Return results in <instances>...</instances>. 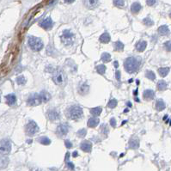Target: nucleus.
I'll list each match as a JSON object with an SVG mask.
<instances>
[{
    "instance_id": "1",
    "label": "nucleus",
    "mask_w": 171,
    "mask_h": 171,
    "mask_svg": "<svg viewBox=\"0 0 171 171\" xmlns=\"http://www.w3.org/2000/svg\"><path fill=\"white\" fill-rule=\"evenodd\" d=\"M141 64V59L139 57H128L124 63V67L128 73L136 72Z\"/></svg>"
},
{
    "instance_id": "2",
    "label": "nucleus",
    "mask_w": 171,
    "mask_h": 171,
    "mask_svg": "<svg viewBox=\"0 0 171 171\" xmlns=\"http://www.w3.org/2000/svg\"><path fill=\"white\" fill-rule=\"evenodd\" d=\"M53 81L54 82L55 84L59 86H65L67 81L66 74L60 68L56 69L53 74Z\"/></svg>"
},
{
    "instance_id": "3",
    "label": "nucleus",
    "mask_w": 171,
    "mask_h": 171,
    "mask_svg": "<svg viewBox=\"0 0 171 171\" xmlns=\"http://www.w3.org/2000/svg\"><path fill=\"white\" fill-rule=\"evenodd\" d=\"M66 114H67V117L69 119H71L73 121L79 120L83 116V109H82L81 107L74 105V106L70 107L67 109Z\"/></svg>"
},
{
    "instance_id": "4",
    "label": "nucleus",
    "mask_w": 171,
    "mask_h": 171,
    "mask_svg": "<svg viewBox=\"0 0 171 171\" xmlns=\"http://www.w3.org/2000/svg\"><path fill=\"white\" fill-rule=\"evenodd\" d=\"M28 43L29 47L33 51H40L43 48V41L35 36H29L28 40Z\"/></svg>"
},
{
    "instance_id": "5",
    "label": "nucleus",
    "mask_w": 171,
    "mask_h": 171,
    "mask_svg": "<svg viewBox=\"0 0 171 171\" xmlns=\"http://www.w3.org/2000/svg\"><path fill=\"white\" fill-rule=\"evenodd\" d=\"M74 39H75V36H74V34L69 30V29H65L63 31V34L61 36V40L63 41V43L66 46H71L73 41H74Z\"/></svg>"
},
{
    "instance_id": "6",
    "label": "nucleus",
    "mask_w": 171,
    "mask_h": 171,
    "mask_svg": "<svg viewBox=\"0 0 171 171\" xmlns=\"http://www.w3.org/2000/svg\"><path fill=\"white\" fill-rule=\"evenodd\" d=\"M38 131H39V127L36 124V122H34V121H30L27 124V126H26V133L28 136L34 135Z\"/></svg>"
},
{
    "instance_id": "7",
    "label": "nucleus",
    "mask_w": 171,
    "mask_h": 171,
    "mask_svg": "<svg viewBox=\"0 0 171 171\" xmlns=\"http://www.w3.org/2000/svg\"><path fill=\"white\" fill-rule=\"evenodd\" d=\"M11 151V144L9 139H2L0 141V153L6 155Z\"/></svg>"
},
{
    "instance_id": "8",
    "label": "nucleus",
    "mask_w": 171,
    "mask_h": 171,
    "mask_svg": "<svg viewBox=\"0 0 171 171\" xmlns=\"http://www.w3.org/2000/svg\"><path fill=\"white\" fill-rule=\"evenodd\" d=\"M27 102L30 106H37V105H40L42 102L40 97V94H33L28 97Z\"/></svg>"
},
{
    "instance_id": "9",
    "label": "nucleus",
    "mask_w": 171,
    "mask_h": 171,
    "mask_svg": "<svg viewBox=\"0 0 171 171\" xmlns=\"http://www.w3.org/2000/svg\"><path fill=\"white\" fill-rule=\"evenodd\" d=\"M57 133L59 135V136H65L69 132V126L68 124L66 123H62L60 125L58 126L57 127Z\"/></svg>"
},
{
    "instance_id": "10",
    "label": "nucleus",
    "mask_w": 171,
    "mask_h": 171,
    "mask_svg": "<svg viewBox=\"0 0 171 171\" xmlns=\"http://www.w3.org/2000/svg\"><path fill=\"white\" fill-rule=\"evenodd\" d=\"M40 26L41 28H43L44 29L46 30H49L53 28V20L51 19V17H47L46 19H44L40 23Z\"/></svg>"
},
{
    "instance_id": "11",
    "label": "nucleus",
    "mask_w": 171,
    "mask_h": 171,
    "mask_svg": "<svg viewBox=\"0 0 171 171\" xmlns=\"http://www.w3.org/2000/svg\"><path fill=\"white\" fill-rule=\"evenodd\" d=\"M47 117L50 121H57L60 118V114L56 109H51L47 113Z\"/></svg>"
},
{
    "instance_id": "12",
    "label": "nucleus",
    "mask_w": 171,
    "mask_h": 171,
    "mask_svg": "<svg viewBox=\"0 0 171 171\" xmlns=\"http://www.w3.org/2000/svg\"><path fill=\"white\" fill-rule=\"evenodd\" d=\"M90 91V86L86 83H83L78 86V93L82 96H86Z\"/></svg>"
},
{
    "instance_id": "13",
    "label": "nucleus",
    "mask_w": 171,
    "mask_h": 171,
    "mask_svg": "<svg viewBox=\"0 0 171 171\" xmlns=\"http://www.w3.org/2000/svg\"><path fill=\"white\" fill-rule=\"evenodd\" d=\"M83 2L88 9H95L99 4V0H83Z\"/></svg>"
},
{
    "instance_id": "14",
    "label": "nucleus",
    "mask_w": 171,
    "mask_h": 171,
    "mask_svg": "<svg viewBox=\"0 0 171 171\" xmlns=\"http://www.w3.org/2000/svg\"><path fill=\"white\" fill-rule=\"evenodd\" d=\"M80 148L84 152H90L92 150V144L89 141H83L80 145Z\"/></svg>"
},
{
    "instance_id": "15",
    "label": "nucleus",
    "mask_w": 171,
    "mask_h": 171,
    "mask_svg": "<svg viewBox=\"0 0 171 171\" xmlns=\"http://www.w3.org/2000/svg\"><path fill=\"white\" fill-rule=\"evenodd\" d=\"M143 96H144L145 101H151L155 97V92L153 90H145V92L143 94Z\"/></svg>"
},
{
    "instance_id": "16",
    "label": "nucleus",
    "mask_w": 171,
    "mask_h": 171,
    "mask_svg": "<svg viewBox=\"0 0 171 171\" xmlns=\"http://www.w3.org/2000/svg\"><path fill=\"white\" fill-rule=\"evenodd\" d=\"M129 146L131 149H138L139 147V139L137 137H133L129 140Z\"/></svg>"
},
{
    "instance_id": "17",
    "label": "nucleus",
    "mask_w": 171,
    "mask_h": 171,
    "mask_svg": "<svg viewBox=\"0 0 171 171\" xmlns=\"http://www.w3.org/2000/svg\"><path fill=\"white\" fill-rule=\"evenodd\" d=\"M5 98H6V102H7V104L9 105V106H13V105H15V102H16V97H15V96L14 94H9V95L6 96Z\"/></svg>"
},
{
    "instance_id": "18",
    "label": "nucleus",
    "mask_w": 171,
    "mask_h": 171,
    "mask_svg": "<svg viewBox=\"0 0 171 171\" xmlns=\"http://www.w3.org/2000/svg\"><path fill=\"white\" fill-rule=\"evenodd\" d=\"M100 121L98 118L96 117H91L89 121H88V127H92V128H95L98 126Z\"/></svg>"
},
{
    "instance_id": "19",
    "label": "nucleus",
    "mask_w": 171,
    "mask_h": 171,
    "mask_svg": "<svg viewBox=\"0 0 171 171\" xmlns=\"http://www.w3.org/2000/svg\"><path fill=\"white\" fill-rule=\"evenodd\" d=\"M40 97L42 102H47L51 99V95L47 91L43 90L40 93Z\"/></svg>"
},
{
    "instance_id": "20",
    "label": "nucleus",
    "mask_w": 171,
    "mask_h": 171,
    "mask_svg": "<svg viewBox=\"0 0 171 171\" xmlns=\"http://www.w3.org/2000/svg\"><path fill=\"white\" fill-rule=\"evenodd\" d=\"M146 46H147V42L145 41V40H140V41H139V42L136 44V46H135V47H136L137 51H139V52H143V51L145 50Z\"/></svg>"
},
{
    "instance_id": "21",
    "label": "nucleus",
    "mask_w": 171,
    "mask_h": 171,
    "mask_svg": "<svg viewBox=\"0 0 171 171\" xmlns=\"http://www.w3.org/2000/svg\"><path fill=\"white\" fill-rule=\"evenodd\" d=\"M141 8H142L141 4L139 3H138V2H135V3H133L131 5V11L133 14H137V13H139L141 10Z\"/></svg>"
},
{
    "instance_id": "22",
    "label": "nucleus",
    "mask_w": 171,
    "mask_h": 171,
    "mask_svg": "<svg viewBox=\"0 0 171 171\" xmlns=\"http://www.w3.org/2000/svg\"><path fill=\"white\" fill-rule=\"evenodd\" d=\"M110 40H111V37H110V34L108 33H103L99 38V40L102 43H104V44L108 43L110 41Z\"/></svg>"
},
{
    "instance_id": "23",
    "label": "nucleus",
    "mask_w": 171,
    "mask_h": 171,
    "mask_svg": "<svg viewBox=\"0 0 171 171\" xmlns=\"http://www.w3.org/2000/svg\"><path fill=\"white\" fill-rule=\"evenodd\" d=\"M9 159L7 157H1L0 158V170H4L9 164Z\"/></svg>"
},
{
    "instance_id": "24",
    "label": "nucleus",
    "mask_w": 171,
    "mask_h": 171,
    "mask_svg": "<svg viewBox=\"0 0 171 171\" xmlns=\"http://www.w3.org/2000/svg\"><path fill=\"white\" fill-rule=\"evenodd\" d=\"M158 33L161 35H168L170 34V29H169L168 26L163 25V26H161V27L158 28Z\"/></svg>"
},
{
    "instance_id": "25",
    "label": "nucleus",
    "mask_w": 171,
    "mask_h": 171,
    "mask_svg": "<svg viewBox=\"0 0 171 171\" xmlns=\"http://www.w3.org/2000/svg\"><path fill=\"white\" fill-rule=\"evenodd\" d=\"M165 107H166V105H165L164 102L163 100H161V99L158 100V102H156V108L158 111H163L165 108Z\"/></svg>"
},
{
    "instance_id": "26",
    "label": "nucleus",
    "mask_w": 171,
    "mask_h": 171,
    "mask_svg": "<svg viewBox=\"0 0 171 171\" xmlns=\"http://www.w3.org/2000/svg\"><path fill=\"white\" fill-rule=\"evenodd\" d=\"M102 111V108L101 107H96V108H91V109H90L91 114L94 115L95 117L99 116V115L101 114Z\"/></svg>"
},
{
    "instance_id": "27",
    "label": "nucleus",
    "mask_w": 171,
    "mask_h": 171,
    "mask_svg": "<svg viewBox=\"0 0 171 171\" xmlns=\"http://www.w3.org/2000/svg\"><path fill=\"white\" fill-rule=\"evenodd\" d=\"M170 72V68L169 67H162L158 69V73L161 77H166Z\"/></svg>"
},
{
    "instance_id": "28",
    "label": "nucleus",
    "mask_w": 171,
    "mask_h": 171,
    "mask_svg": "<svg viewBox=\"0 0 171 171\" xmlns=\"http://www.w3.org/2000/svg\"><path fill=\"white\" fill-rule=\"evenodd\" d=\"M96 72L97 73H99L101 75H103L106 72L107 67L105 66V65H99L98 66H96Z\"/></svg>"
},
{
    "instance_id": "29",
    "label": "nucleus",
    "mask_w": 171,
    "mask_h": 171,
    "mask_svg": "<svg viewBox=\"0 0 171 171\" xmlns=\"http://www.w3.org/2000/svg\"><path fill=\"white\" fill-rule=\"evenodd\" d=\"M158 89L161 91H164L167 89V83L164 80H161L158 83Z\"/></svg>"
},
{
    "instance_id": "30",
    "label": "nucleus",
    "mask_w": 171,
    "mask_h": 171,
    "mask_svg": "<svg viewBox=\"0 0 171 171\" xmlns=\"http://www.w3.org/2000/svg\"><path fill=\"white\" fill-rule=\"evenodd\" d=\"M102 60L104 63L110 62V60H111V55H110L108 53H103L102 54Z\"/></svg>"
},
{
    "instance_id": "31",
    "label": "nucleus",
    "mask_w": 171,
    "mask_h": 171,
    "mask_svg": "<svg viewBox=\"0 0 171 171\" xmlns=\"http://www.w3.org/2000/svg\"><path fill=\"white\" fill-rule=\"evenodd\" d=\"M114 47L115 51H122L124 49V44L122 42H121V41H116L114 43Z\"/></svg>"
},
{
    "instance_id": "32",
    "label": "nucleus",
    "mask_w": 171,
    "mask_h": 171,
    "mask_svg": "<svg viewBox=\"0 0 171 171\" xmlns=\"http://www.w3.org/2000/svg\"><path fill=\"white\" fill-rule=\"evenodd\" d=\"M39 141L41 145H48L51 144V140L47 137H41L39 139Z\"/></svg>"
},
{
    "instance_id": "33",
    "label": "nucleus",
    "mask_w": 171,
    "mask_h": 171,
    "mask_svg": "<svg viewBox=\"0 0 171 171\" xmlns=\"http://www.w3.org/2000/svg\"><path fill=\"white\" fill-rule=\"evenodd\" d=\"M16 82H17V83L20 84V85H24V84L26 83L27 80H26V78H25L23 76H19V77L16 78Z\"/></svg>"
},
{
    "instance_id": "34",
    "label": "nucleus",
    "mask_w": 171,
    "mask_h": 171,
    "mask_svg": "<svg viewBox=\"0 0 171 171\" xmlns=\"http://www.w3.org/2000/svg\"><path fill=\"white\" fill-rule=\"evenodd\" d=\"M145 76H146V77H148L151 80H155V78H156L155 73L151 71H147L146 73H145Z\"/></svg>"
},
{
    "instance_id": "35",
    "label": "nucleus",
    "mask_w": 171,
    "mask_h": 171,
    "mask_svg": "<svg viewBox=\"0 0 171 171\" xmlns=\"http://www.w3.org/2000/svg\"><path fill=\"white\" fill-rule=\"evenodd\" d=\"M117 103H118V102H117L116 99H111L109 101L108 104V107L110 108H114L117 106Z\"/></svg>"
},
{
    "instance_id": "36",
    "label": "nucleus",
    "mask_w": 171,
    "mask_h": 171,
    "mask_svg": "<svg viewBox=\"0 0 171 171\" xmlns=\"http://www.w3.org/2000/svg\"><path fill=\"white\" fill-rule=\"evenodd\" d=\"M101 132L103 133V134H108V133L109 132V129L108 127V125L107 124H103L102 125L101 127Z\"/></svg>"
},
{
    "instance_id": "37",
    "label": "nucleus",
    "mask_w": 171,
    "mask_h": 171,
    "mask_svg": "<svg viewBox=\"0 0 171 171\" xmlns=\"http://www.w3.org/2000/svg\"><path fill=\"white\" fill-rule=\"evenodd\" d=\"M77 136L80 137V138H84L87 134V131L86 129H80L79 131H77Z\"/></svg>"
},
{
    "instance_id": "38",
    "label": "nucleus",
    "mask_w": 171,
    "mask_h": 171,
    "mask_svg": "<svg viewBox=\"0 0 171 171\" xmlns=\"http://www.w3.org/2000/svg\"><path fill=\"white\" fill-rule=\"evenodd\" d=\"M113 3L117 7H122L125 4V1L124 0H114Z\"/></svg>"
},
{
    "instance_id": "39",
    "label": "nucleus",
    "mask_w": 171,
    "mask_h": 171,
    "mask_svg": "<svg viewBox=\"0 0 171 171\" xmlns=\"http://www.w3.org/2000/svg\"><path fill=\"white\" fill-rule=\"evenodd\" d=\"M143 22H144V23H145L146 26H152V25H153V23H154V22H153V21H152L150 17H146V18H145Z\"/></svg>"
},
{
    "instance_id": "40",
    "label": "nucleus",
    "mask_w": 171,
    "mask_h": 171,
    "mask_svg": "<svg viewBox=\"0 0 171 171\" xmlns=\"http://www.w3.org/2000/svg\"><path fill=\"white\" fill-rule=\"evenodd\" d=\"M164 47L168 52H171V41H166L164 43Z\"/></svg>"
},
{
    "instance_id": "41",
    "label": "nucleus",
    "mask_w": 171,
    "mask_h": 171,
    "mask_svg": "<svg viewBox=\"0 0 171 171\" xmlns=\"http://www.w3.org/2000/svg\"><path fill=\"white\" fill-rule=\"evenodd\" d=\"M65 146L68 148V149H70V148H71L72 147V144L71 143V141L70 140H68V139H66L65 141Z\"/></svg>"
},
{
    "instance_id": "42",
    "label": "nucleus",
    "mask_w": 171,
    "mask_h": 171,
    "mask_svg": "<svg viewBox=\"0 0 171 171\" xmlns=\"http://www.w3.org/2000/svg\"><path fill=\"white\" fill-rule=\"evenodd\" d=\"M156 2H157V0H146V3L149 6H153L156 3Z\"/></svg>"
},
{
    "instance_id": "43",
    "label": "nucleus",
    "mask_w": 171,
    "mask_h": 171,
    "mask_svg": "<svg viewBox=\"0 0 171 171\" xmlns=\"http://www.w3.org/2000/svg\"><path fill=\"white\" fill-rule=\"evenodd\" d=\"M66 165H67V167H68L70 170H74V165H73V164H72V163H71V162L67 161V162H66Z\"/></svg>"
},
{
    "instance_id": "44",
    "label": "nucleus",
    "mask_w": 171,
    "mask_h": 171,
    "mask_svg": "<svg viewBox=\"0 0 171 171\" xmlns=\"http://www.w3.org/2000/svg\"><path fill=\"white\" fill-rule=\"evenodd\" d=\"M110 124H111V126H112L113 127H116V121H115L114 118H112V119L110 120Z\"/></svg>"
},
{
    "instance_id": "45",
    "label": "nucleus",
    "mask_w": 171,
    "mask_h": 171,
    "mask_svg": "<svg viewBox=\"0 0 171 171\" xmlns=\"http://www.w3.org/2000/svg\"><path fill=\"white\" fill-rule=\"evenodd\" d=\"M121 71H116V72H115V77H116V79L118 80V81H120L121 80Z\"/></svg>"
},
{
    "instance_id": "46",
    "label": "nucleus",
    "mask_w": 171,
    "mask_h": 171,
    "mask_svg": "<svg viewBox=\"0 0 171 171\" xmlns=\"http://www.w3.org/2000/svg\"><path fill=\"white\" fill-rule=\"evenodd\" d=\"M72 156H73V158H77L78 156V152L77 151H74L73 154H72Z\"/></svg>"
},
{
    "instance_id": "47",
    "label": "nucleus",
    "mask_w": 171,
    "mask_h": 171,
    "mask_svg": "<svg viewBox=\"0 0 171 171\" xmlns=\"http://www.w3.org/2000/svg\"><path fill=\"white\" fill-rule=\"evenodd\" d=\"M65 3H73L75 0H64Z\"/></svg>"
},
{
    "instance_id": "48",
    "label": "nucleus",
    "mask_w": 171,
    "mask_h": 171,
    "mask_svg": "<svg viewBox=\"0 0 171 171\" xmlns=\"http://www.w3.org/2000/svg\"><path fill=\"white\" fill-rule=\"evenodd\" d=\"M69 156H70V153H69V152H67L66 157H65V161H66V162H67V161H68V159H69Z\"/></svg>"
},
{
    "instance_id": "49",
    "label": "nucleus",
    "mask_w": 171,
    "mask_h": 171,
    "mask_svg": "<svg viewBox=\"0 0 171 171\" xmlns=\"http://www.w3.org/2000/svg\"><path fill=\"white\" fill-rule=\"evenodd\" d=\"M114 66H115L116 68L119 66V64H118V62H117V61H114Z\"/></svg>"
},
{
    "instance_id": "50",
    "label": "nucleus",
    "mask_w": 171,
    "mask_h": 171,
    "mask_svg": "<svg viewBox=\"0 0 171 171\" xmlns=\"http://www.w3.org/2000/svg\"><path fill=\"white\" fill-rule=\"evenodd\" d=\"M137 94H138V90H135V91H134V95H135V96H136V95H137Z\"/></svg>"
},
{
    "instance_id": "51",
    "label": "nucleus",
    "mask_w": 171,
    "mask_h": 171,
    "mask_svg": "<svg viewBox=\"0 0 171 171\" xmlns=\"http://www.w3.org/2000/svg\"><path fill=\"white\" fill-rule=\"evenodd\" d=\"M127 105H128L129 107H132V104H131V102H127Z\"/></svg>"
},
{
    "instance_id": "52",
    "label": "nucleus",
    "mask_w": 171,
    "mask_h": 171,
    "mask_svg": "<svg viewBox=\"0 0 171 171\" xmlns=\"http://www.w3.org/2000/svg\"><path fill=\"white\" fill-rule=\"evenodd\" d=\"M125 113H127V112H128V109H125V111H124Z\"/></svg>"
},
{
    "instance_id": "53",
    "label": "nucleus",
    "mask_w": 171,
    "mask_h": 171,
    "mask_svg": "<svg viewBox=\"0 0 171 171\" xmlns=\"http://www.w3.org/2000/svg\"><path fill=\"white\" fill-rule=\"evenodd\" d=\"M34 171H40V170H34Z\"/></svg>"
},
{
    "instance_id": "54",
    "label": "nucleus",
    "mask_w": 171,
    "mask_h": 171,
    "mask_svg": "<svg viewBox=\"0 0 171 171\" xmlns=\"http://www.w3.org/2000/svg\"><path fill=\"white\" fill-rule=\"evenodd\" d=\"M170 18H171V12H170Z\"/></svg>"
}]
</instances>
